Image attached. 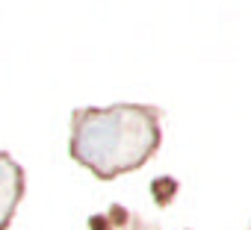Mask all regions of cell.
Listing matches in <instances>:
<instances>
[{
	"mask_svg": "<svg viewBox=\"0 0 251 230\" xmlns=\"http://www.w3.org/2000/svg\"><path fill=\"white\" fill-rule=\"evenodd\" d=\"M163 145V109L154 103L80 106L71 112L68 154L98 180L139 171Z\"/></svg>",
	"mask_w": 251,
	"mask_h": 230,
	"instance_id": "cell-1",
	"label": "cell"
},
{
	"mask_svg": "<svg viewBox=\"0 0 251 230\" xmlns=\"http://www.w3.org/2000/svg\"><path fill=\"white\" fill-rule=\"evenodd\" d=\"M27 192V171L24 165L9 154L0 151V230H9L15 221V212Z\"/></svg>",
	"mask_w": 251,
	"mask_h": 230,
	"instance_id": "cell-2",
	"label": "cell"
},
{
	"mask_svg": "<svg viewBox=\"0 0 251 230\" xmlns=\"http://www.w3.org/2000/svg\"><path fill=\"white\" fill-rule=\"evenodd\" d=\"M89 230H160V227L124 207H109L106 212L89 218Z\"/></svg>",
	"mask_w": 251,
	"mask_h": 230,
	"instance_id": "cell-3",
	"label": "cell"
},
{
	"mask_svg": "<svg viewBox=\"0 0 251 230\" xmlns=\"http://www.w3.org/2000/svg\"><path fill=\"white\" fill-rule=\"evenodd\" d=\"M248 230H251V224H248Z\"/></svg>",
	"mask_w": 251,
	"mask_h": 230,
	"instance_id": "cell-4",
	"label": "cell"
}]
</instances>
